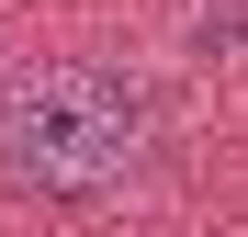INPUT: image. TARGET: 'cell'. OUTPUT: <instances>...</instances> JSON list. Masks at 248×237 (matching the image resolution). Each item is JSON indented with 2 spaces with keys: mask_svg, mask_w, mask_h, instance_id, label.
<instances>
[{
  "mask_svg": "<svg viewBox=\"0 0 248 237\" xmlns=\"http://www.w3.org/2000/svg\"><path fill=\"white\" fill-rule=\"evenodd\" d=\"M158 158V102L147 79H124L102 57H57V68H23L0 91V192L23 204H57V215H91L124 204Z\"/></svg>",
  "mask_w": 248,
  "mask_h": 237,
  "instance_id": "6da1fadb",
  "label": "cell"
},
{
  "mask_svg": "<svg viewBox=\"0 0 248 237\" xmlns=\"http://www.w3.org/2000/svg\"><path fill=\"white\" fill-rule=\"evenodd\" d=\"M203 46H215V57H248V0H203Z\"/></svg>",
  "mask_w": 248,
  "mask_h": 237,
  "instance_id": "7a4b0ae2",
  "label": "cell"
}]
</instances>
